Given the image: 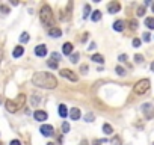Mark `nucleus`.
<instances>
[{
	"instance_id": "nucleus-1",
	"label": "nucleus",
	"mask_w": 154,
	"mask_h": 145,
	"mask_svg": "<svg viewBox=\"0 0 154 145\" xmlns=\"http://www.w3.org/2000/svg\"><path fill=\"white\" fill-rule=\"evenodd\" d=\"M32 82L39 88H49V89L56 88V85H57V80L50 72H36V74H33Z\"/></svg>"
},
{
	"instance_id": "nucleus-2",
	"label": "nucleus",
	"mask_w": 154,
	"mask_h": 145,
	"mask_svg": "<svg viewBox=\"0 0 154 145\" xmlns=\"http://www.w3.org/2000/svg\"><path fill=\"white\" fill-rule=\"evenodd\" d=\"M24 103H26V95L24 94H20L15 100H8V101L5 103V106H6V109H8L9 112H17L20 109H23Z\"/></svg>"
},
{
	"instance_id": "nucleus-3",
	"label": "nucleus",
	"mask_w": 154,
	"mask_h": 145,
	"mask_svg": "<svg viewBox=\"0 0 154 145\" xmlns=\"http://www.w3.org/2000/svg\"><path fill=\"white\" fill-rule=\"evenodd\" d=\"M39 18L44 24H51L53 23V14L49 5H44L41 8V12H39Z\"/></svg>"
},
{
	"instance_id": "nucleus-4",
	"label": "nucleus",
	"mask_w": 154,
	"mask_h": 145,
	"mask_svg": "<svg viewBox=\"0 0 154 145\" xmlns=\"http://www.w3.org/2000/svg\"><path fill=\"white\" fill-rule=\"evenodd\" d=\"M148 89H150V80H148V79H142V80H139V82L135 85V88H133L135 94H138V95L145 94Z\"/></svg>"
},
{
	"instance_id": "nucleus-5",
	"label": "nucleus",
	"mask_w": 154,
	"mask_h": 145,
	"mask_svg": "<svg viewBox=\"0 0 154 145\" xmlns=\"http://www.w3.org/2000/svg\"><path fill=\"white\" fill-rule=\"evenodd\" d=\"M61 76H64V77H66V79H70L71 82H77V80H79V77H77L73 71H70V70H61Z\"/></svg>"
},
{
	"instance_id": "nucleus-6",
	"label": "nucleus",
	"mask_w": 154,
	"mask_h": 145,
	"mask_svg": "<svg viewBox=\"0 0 154 145\" xmlns=\"http://www.w3.org/2000/svg\"><path fill=\"white\" fill-rule=\"evenodd\" d=\"M142 110H144V114H145V116L148 118V120L154 116V109H153L151 104H148V103L144 104V106H142Z\"/></svg>"
},
{
	"instance_id": "nucleus-7",
	"label": "nucleus",
	"mask_w": 154,
	"mask_h": 145,
	"mask_svg": "<svg viewBox=\"0 0 154 145\" xmlns=\"http://www.w3.org/2000/svg\"><path fill=\"white\" fill-rule=\"evenodd\" d=\"M39 131H41L44 136H53V131H55V129H53V126H47V124H44V126H41Z\"/></svg>"
},
{
	"instance_id": "nucleus-8",
	"label": "nucleus",
	"mask_w": 154,
	"mask_h": 145,
	"mask_svg": "<svg viewBox=\"0 0 154 145\" xmlns=\"http://www.w3.org/2000/svg\"><path fill=\"white\" fill-rule=\"evenodd\" d=\"M119 9H121V5H119L118 2H112L107 5V11L110 12V14H116V12H119Z\"/></svg>"
},
{
	"instance_id": "nucleus-9",
	"label": "nucleus",
	"mask_w": 154,
	"mask_h": 145,
	"mask_svg": "<svg viewBox=\"0 0 154 145\" xmlns=\"http://www.w3.org/2000/svg\"><path fill=\"white\" fill-rule=\"evenodd\" d=\"M35 55L39 56V57H44V56L47 55V47H45L44 44H41V45H38V47H35Z\"/></svg>"
},
{
	"instance_id": "nucleus-10",
	"label": "nucleus",
	"mask_w": 154,
	"mask_h": 145,
	"mask_svg": "<svg viewBox=\"0 0 154 145\" xmlns=\"http://www.w3.org/2000/svg\"><path fill=\"white\" fill-rule=\"evenodd\" d=\"M33 116H35L36 121H45L47 120V114L44 110H36L35 114H33Z\"/></svg>"
},
{
	"instance_id": "nucleus-11",
	"label": "nucleus",
	"mask_w": 154,
	"mask_h": 145,
	"mask_svg": "<svg viewBox=\"0 0 154 145\" xmlns=\"http://www.w3.org/2000/svg\"><path fill=\"white\" fill-rule=\"evenodd\" d=\"M62 51H64V55H71L73 53V44L71 42H65L64 47H62Z\"/></svg>"
},
{
	"instance_id": "nucleus-12",
	"label": "nucleus",
	"mask_w": 154,
	"mask_h": 145,
	"mask_svg": "<svg viewBox=\"0 0 154 145\" xmlns=\"http://www.w3.org/2000/svg\"><path fill=\"white\" fill-rule=\"evenodd\" d=\"M113 29H115L116 32H121V30H124V21H123V20H118V21L113 23Z\"/></svg>"
},
{
	"instance_id": "nucleus-13",
	"label": "nucleus",
	"mask_w": 154,
	"mask_h": 145,
	"mask_svg": "<svg viewBox=\"0 0 154 145\" xmlns=\"http://www.w3.org/2000/svg\"><path fill=\"white\" fill-rule=\"evenodd\" d=\"M49 35H50V36H53V38H57V36H61V35H62V32H61V29L51 27V29L49 30Z\"/></svg>"
},
{
	"instance_id": "nucleus-14",
	"label": "nucleus",
	"mask_w": 154,
	"mask_h": 145,
	"mask_svg": "<svg viewBox=\"0 0 154 145\" xmlns=\"http://www.w3.org/2000/svg\"><path fill=\"white\" fill-rule=\"evenodd\" d=\"M23 53H24V49L21 47V45H18V47H15L14 51H12V56H14V57H20Z\"/></svg>"
},
{
	"instance_id": "nucleus-15",
	"label": "nucleus",
	"mask_w": 154,
	"mask_h": 145,
	"mask_svg": "<svg viewBox=\"0 0 154 145\" xmlns=\"http://www.w3.org/2000/svg\"><path fill=\"white\" fill-rule=\"evenodd\" d=\"M70 116H71V120H79L80 118V110L77 109V107H74V109H71V112H70Z\"/></svg>"
},
{
	"instance_id": "nucleus-16",
	"label": "nucleus",
	"mask_w": 154,
	"mask_h": 145,
	"mask_svg": "<svg viewBox=\"0 0 154 145\" xmlns=\"http://www.w3.org/2000/svg\"><path fill=\"white\" fill-rule=\"evenodd\" d=\"M59 115H61L62 118H65L66 115H68V112H66V106H65V104H61V106H59Z\"/></svg>"
},
{
	"instance_id": "nucleus-17",
	"label": "nucleus",
	"mask_w": 154,
	"mask_h": 145,
	"mask_svg": "<svg viewBox=\"0 0 154 145\" xmlns=\"http://www.w3.org/2000/svg\"><path fill=\"white\" fill-rule=\"evenodd\" d=\"M145 26H146L148 29H154V18H153V17L146 18V20H145Z\"/></svg>"
},
{
	"instance_id": "nucleus-18",
	"label": "nucleus",
	"mask_w": 154,
	"mask_h": 145,
	"mask_svg": "<svg viewBox=\"0 0 154 145\" xmlns=\"http://www.w3.org/2000/svg\"><path fill=\"white\" fill-rule=\"evenodd\" d=\"M101 20V12L100 11H94L92 12V21H100Z\"/></svg>"
},
{
	"instance_id": "nucleus-19",
	"label": "nucleus",
	"mask_w": 154,
	"mask_h": 145,
	"mask_svg": "<svg viewBox=\"0 0 154 145\" xmlns=\"http://www.w3.org/2000/svg\"><path fill=\"white\" fill-rule=\"evenodd\" d=\"M92 61L97 62V64H103V62H104V57H103L101 55H94V56H92Z\"/></svg>"
},
{
	"instance_id": "nucleus-20",
	"label": "nucleus",
	"mask_w": 154,
	"mask_h": 145,
	"mask_svg": "<svg viewBox=\"0 0 154 145\" xmlns=\"http://www.w3.org/2000/svg\"><path fill=\"white\" fill-rule=\"evenodd\" d=\"M103 131L106 135H110V133H113V129H112V126H109V124H104V126H103Z\"/></svg>"
},
{
	"instance_id": "nucleus-21",
	"label": "nucleus",
	"mask_w": 154,
	"mask_h": 145,
	"mask_svg": "<svg viewBox=\"0 0 154 145\" xmlns=\"http://www.w3.org/2000/svg\"><path fill=\"white\" fill-rule=\"evenodd\" d=\"M89 11H91V6H89V5H85V9H83V18H85V20L88 18Z\"/></svg>"
},
{
	"instance_id": "nucleus-22",
	"label": "nucleus",
	"mask_w": 154,
	"mask_h": 145,
	"mask_svg": "<svg viewBox=\"0 0 154 145\" xmlns=\"http://www.w3.org/2000/svg\"><path fill=\"white\" fill-rule=\"evenodd\" d=\"M70 62H73V64H77V62H79V53L71 55V57H70Z\"/></svg>"
},
{
	"instance_id": "nucleus-23",
	"label": "nucleus",
	"mask_w": 154,
	"mask_h": 145,
	"mask_svg": "<svg viewBox=\"0 0 154 145\" xmlns=\"http://www.w3.org/2000/svg\"><path fill=\"white\" fill-rule=\"evenodd\" d=\"M49 67H50L51 70H56V68H57V62L51 59V61H49Z\"/></svg>"
},
{
	"instance_id": "nucleus-24",
	"label": "nucleus",
	"mask_w": 154,
	"mask_h": 145,
	"mask_svg": "<svg viewBox=\"0 0 154 145\" xmlns=\"http://www.w3.org/2000/svg\"><path fill=\"white\" fill-rule=\"evenodd\" d=\"M138 17H142L144 14H145V6H140V8H138Z\"/></svg>"
},
{
	"instance_id": "nucleus-25",
	"label": "nucleus",
	"mask_w": 154,
	"mask_h": 145,
	"mask_svg": "<svg viewBox=\"0 0 154 145\" xmlns=\"http://www.w3.org/2000/svg\"><path fill=\"white\" fill-rule=\"evenodd\" d=\"M29 41V35L27 34H23L21 36H20V42H27Z\"/></svg>"
},
{
	"instance_id": "nucleus-26",
	"label": "nucleus",
	"mask_w": 154,
	"mask_h": 145,
	"mask_svg": "<svg viewBox=\"0 0 154 145\" xmlns=\"http://www.w3.org/2000/svg\"><path fill=\"white\" fill-rule=\"evenodd\" d=\"M62 131H64V133H68V131H70V124L68 122L62 124Z\"/></svg>"
},
{
	"instance_id": "nucleus-27",
	"label": "nucleus",
	"mask_w": 154,
	"mask_h": 145,
	"mask_svg": "<svg viewBox=\"0 0 154 145\" xmlns=\"http://www.w3.org/2000/svg\"><path fill=\"white\" fill-rule=\"evenodd\" d=\"M0 11H2L3 14H8V12H9V8H8V6H5V5H0Z\"/></svg>"
},
{
	"instance_id": "nucleus-28",
	"label": "nucleus",
	"mask_w": 154,
	"mask_h": 145,
	"mask_svg": "<svg viewBox=\"0 0 154 145\" xmlns=\"http://www.w3.org/2000/svg\"><path fill=\"white\" fill-rule=\"evenodd\" d=\"M116 72H118L119 76H124V74H125V71H124L123 67H116Z\"/></svg>"
},
{
	"instance_id": "nucleus-29",
	"label": "nucleus",
	"mask_w": 154,
	"mask_h": 145,
	"mask_svg": "<svg viewBox=\"0 0 154 145\" xmlns=\"http://www.w3.org/2000/svg\"><path fill=\"white\" fill-rule=\"evenodd\" d=\"M112 144H113V145H121V139H119V137H113Z\"/></svg>"
},
{
	"instance_id": "nucleus-30",
	"label": "nucleus",
	"mask_w": 154,
	"mask_h": 145,
	"mask_svg": "<svg viewBox=\"0 0 154 145\" xmlns=\"http://www.w3.org/2000/svg\"><path fill=\"white\" fill-rule=\"evenodd\" d=\"M135 61H136L138 64L142 62V61H144V56H142V55H136V56H135Z\"/></svg>"
},
{
	"instance_id": "nucleus-31",
	"label": "nucleus",
	"mask_w": 154,
	"mask_h": 145,
	"mask_svg": "<svg viewBox=\"0 0 154 145\" xmlns=\"http://www.w3.org/2000/svg\"><path fill=\"white\" fill-rule=\"evenodd\" d=\"M133 45H135V47H139V45H140V39L135 38V39H133Z\"/></svg>"
},
{
	"instance_id": "nucleus-32",
	"label": "nucleus",
	"mask_w": 154,
	"mask_h": 145,
	"mask_svg": "<svg viewBox=\"0 0 154 145\" xmlns=\"http://www.w3.org/2000/svg\"><path fill=\"white\" fill-rule=\"evenodd\" d=\"M51 57H53V61H59V59H61V55H59V53H53Z\"/></svg>"
},
{
	"instance_id": "nucleus-33",
	"label": "nucleus",
	"mask_w": 154,
	"mask_h": 145,
	"mask_svg": "<svg viewBox=\"0 0 154 145\" xmlns=\"http://www.w3.org/2000/svg\"><path fill=\"white\" fill-rule=\"evenodd\" d=\"M150 39H151V35H150V34H144V41H145V42H148Z\"/></svg>"
},
{
	"instance_id": "nucleus-34",
	"label": "nucleus",
	"mask_w": 154,
	"mask_h": 145,
	"mask_svg": "<svg viewBox=\"0 0 154 145\" xmlns=\"http://www.w3.org/2000/svg\"><path fill=\"white\" fill-rule=\"evenodd\" d=\"M130 27H131V29H136V27H138V23L131 20V21H130Z\"/></svg>"
},
{
	"instance_id": "nucleus-35",
	"label": "nucleus",
	"mask_w": 154,
	"mask_h": 145,
	"mask_svg": "<svg viewBox=\"0 0 154 145\" xmlns=\"http://www.w3.org/2000/svg\"><path fill=\"white\" fill-rule=\"evenodd\" d=\"M119 61L125 62V61H127V55H119Z\"/></svg>"
},
{
	"instance_id": "nucleus-36",
	"label": "nucleus",
	"mask_w": 154,
	"mask_h": 145,
	"mask_svg": "<svg viewBox=\"0 0 154 145\" xmlns=\"http://www.w3.org/2000/svg\"><path fill=\"white\" fill-rule=\"evenodd\" d=\"M85 120H88V121H92V120H94V115H92V114H88V115L85 116Z\"/></svg>"
},
{
	"instance_id": "nucleus-37",
	"label": "nucleus",
	"mask_w": 154,
	"mask_h": 145,
	"mask_svg": "<svg viewBox=\"0 0 154 145\" xmlns=\"http://www.w3.org/2000/svg\"><path fill=\"white\" fill-rule=\"evenodd\" d=\"M9 145H21V142L17 141V139H14V141H11V144H9Z\"/></svg>"
},
{
	"instance_id": "nucleus-38",
	"label": "nucleus",
	"mask_w": 154,
	"mask_h": 145,
	"mask_svg": "<svg viewBox=\"0 0 154 145\" xmlns=\"http://www.w3.org/2000/svg\"><path fill=\"white\" fill-rule=\"evenodd\" d=\"M36 103H39V98H38V95L33 98V104H36Z\"/></svg>"
},
{
	"instance_id": "nucleus-39",
	"label": "nucleus",
	"mask_w": 154,
	"mask_h": 145,
	"mask_svg": "<svg viewBox=\"0 0 154 145\" xmlns=\"http://www.w3.org/2000/svg\"><path fill=\"white\" fill-rule=\"evenodd\" d=\"M82 71L86 72V71H88V67H86V65H83V67H82Z\"/></svg>"
},
{
	"instance_id": "nucleus-40",
	"label": "nucleus",
	"mask_w": 154,
	"mask_h": 145,
	"mask_svg": "<svg viewBox=\"0 0 154 145\" xmlns=\"http://www.w3.org/2000/svg\"><path fill=\"white\" fill-rule=\"evenodd\" d=\"M151 71H153V72H154V62H153V64H151Z\"/></svg>"
},
{
	"instance_id": "nucleus-41",
	"label": "nucleus",
	"mask_w": 154,
	"mask_h": 145,
	"mask_svg": "<svg viewBox=\"0 0 154 145\" xmlns=\"http://www.w3.org/2000/svg\"><path fill=\"white\" fill-rule=\"evenodd\" d=\"M2 56H3V53H2V50H0V61H2Z\"/></svg>"
},
{
	"instance_id": "nucleus-42",
	"label": "nucleus",
	"mask_w": 154,
	"mask_h": 145,
	"mask_svg": "<svg viewBox=\"0 0 154 145\" xmlns=\"http://www.w3.org/2000/svg\"><path fill=\"white\" fill-rule=\"evenodd\" d=\"M47 145H56V144H53V142H49V144H47Z\"/></svg>"
},
{
	"instance_id": "nucleus-43",
	"label": "nucleus",
	"mask_w": 154,
	"mask_h": 145,
	"mask_svg": "<svg viewBox=\"0 0 154 145\" xmlns=\"http://www.w3.org/2000/svg\"><path fill=\"white\" fill-rule=\"evenodd\" d=\"M153 12H154V3H153Z\"/></svg>"
}]
</instances>
